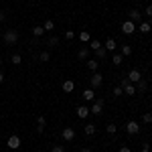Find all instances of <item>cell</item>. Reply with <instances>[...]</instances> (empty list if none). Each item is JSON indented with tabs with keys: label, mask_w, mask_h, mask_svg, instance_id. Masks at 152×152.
<instances>
[{
	"label": "cell",
	"mask_w": 152,
	"mask_h": 152,
	"mask_svg": "<svg viewBox=\"0 0 152 152\" xmlns=\"http://www.w3.org/2000/svg\"><path fill=\"white\" fill-rule=\"evenodd\" d=\"M18 41V31L16 28H8L6 33H4V43L6 45H14Z\"/></svg>",
	"instance_id": "1"
},
{
	"label": "cell",
	"mask_w": 152,
	"mask_h": 152,
	"mask_svg": "<svg viewBox=\"0 0 152 152\" xmlns=\"http://www.w3.org/2000/svg\"><path fill=\"white\" fill-rule=\"evenodd\" d=\"M102 83H104V75H102L99 71H95L94 75H91V79H89V87H91V89H99Z\"/></svg>",
	"instance_id": "2"
},
{
	"label": "cell",
	"mask_w": 152,
	"mask_h": 152,
	"mask_svg": "<svg viewBox=\"0 0 152 152\" xmlns=\"http://www.w3.org/2000/svg\"><path fill=\"white\" fill-rule=\"evenodd\" d=\"M120 87L124 89V94H126V95H136V85H134V83H130L128 77H124V79H122Z\"/></svg>",
	"instance_id": "3"
},
{
	"label": "cell",
	"mask_w": 152,
	"mask_h": 152,
	"mask_svg": "<svg viewBox=\"0 0 152 152\" xmlns=\"http://www.w3.org/2000/svg\"><path fill=\"white\" fill-rule=\"evenodd\" d=\"M102 112H104V99L99 97V99H95L94 105L89 107V114H94V116H102Z\"/></svg>",
	"instance_id": "4"
},
{
	"label": "cell",
	"mask_w": 152,
	"mask_h": 152,
	"mask_svg": "<svg viewBox=\"0 0 152 152\" xmlns=\"http://www.w3.org/2000/svg\"><path fill=\"white\" fill-rule=\"evenodd\" d=\"M126 132H128L130 136H136V134L140 132V124H138V122H134V120H130L128 124H126Z\"/></svg>",
	"instance_id": "5"
},
{
	"label": "cell",
	"mask_w": 152,
	"mask_h": 152,
	"mask_svg": "<svg viewBox=\"0 0 152 152\" xmlns=\"http://www.w3.org/2000/svg\"><path fill=\"white\" fill-rule=\"evenodd\" d=\"M6 146H8L10 150H16V148H20V138H18L16 134L8 136V140H6Z\"/></svg>",
	"instance_id": "6"
},
{
	"label": "cell",
	"mask_w": 152,
	"mask_h": 152,
	"mask_svg": "<svg viewBox=\"0 0 152 152\" xmlns=\"http://www.w3.org/2000/svg\"><path fill=\"white\" fill-rule=\"evenodd\" d=\"M122 33H124V35H134V33H136V24L132 23V20L122 23Z\"/></svg>",
	"instance_id": "7"
},
{
	"label": "cell",
	"mask_w": 152,
	"mask_h": 152,
	"mask_svg": "<svg viewBox=\"0 0 152 152\" xmlns=\"http://www.w3.org/2000/svg\"><path fill=\"white\" fill-rule=\"evenodd\" d=\"M61 136H63V140H65V142L75 140V130L67 126V128H63V132H61Z\"/></svg>",
	"instance_id": "8"
},
{
	"label": "cell",
	"mask_w": 152,
	"mask_h": 152,
	"mask_svg": "<svg viewBox=\"0 0 152 152\" xmlns=\"http://www.w3.org/2000/svg\"><path fill=\"white\" fill-rule=\"evenodd\" d=\"M136 31H140L142 35H148V33L152 31V24H150V23H146V20H142V23L136 24Z\"/></svg>",
	"instance_id": "9"
},
{
	"label": "cell",
	"mask_w": 152,
	"mask_h": 152,
	"mask_svg": "<svg viewBox=\"0 0 152 152\" xmlns=\"http://www.w3.org/2000/svg\"><path fill=\"white\" fill-rule=\"evenodd\" d=\"M140 79H142V73H140L138 69H132V71L128 73V81H130V83H138Z\"/></svg>",
	"instance_id": "10"
},
{
	"label": "cell",
	"mask_w": 152,
	"mask_h": 152,
	"mask_svg": "<svg viewBox=\"0 0 152 152\" xmlns=\"http://www.w3.org/2000/svg\"><path fill=\"white\" fill-rule=\"evenodd\" d=\"M128 20H132L134 24L142 23V12H140V10H136V8H134V10H130V18H128Z\"/></svg>",
	"instance_id": "11"
},
{
	"label": "cell",
	"mask_w": 152,
	"mask_h": 152,
	"mask_svg": "<svg viewBox=\"0 0 152 152\" xmlns=\"http://www.w3.org/2000/svg\"><path fill=\"white\" fill-rule=\"evenodd\" d=\"M104 47H105V51H107V53H110V51L114 53V51H116V49H118V43H116V41H114V39H107V41H105V43H104Z\"/></svg>",
	"instance_id": "12"
},
{
	"label": "cell",
	"mask_w": 152,
	"mask_h": 152,
	"mask_svg": "<svg viewBox=\"0 0 152 152\" xmlns=\"http://www.w3.org/2000/svg\"><path fill=\"white\" fill-rule=\"evenodd\" d=\"M61 87H63V91H65V94H71V91H73V89H75V83L71 81V79H65V81H63V85H61Z\"/></svg>",
	"instance_id": "13"
},
{
	"label": "cell",
	"mask_w": 152,
	"mask_h": 152,
	"mask_svg": "<svg viewBox=\"0 0 152 152\" xmlns=\"http://www.w3.org/2000/svg\"><path fill=\"white\" fill-rule=\"evenodd\" d=\"M87 116H89V107H87V105H79V107H77V118L85 120Z\"/></svg>",
	"instance_id": "14"
},
{
	"label": "cell",
	"mask_w": 152,
	"mask_h": 152,
	"mask_svg": "<svg viewBox=\"0 0 152 152\" xmlns=\"http://www.w3.org/2000/svg\"><path fill=\"white\" fill-rule=\"evenodd\" d=\"M45 126H47V118H45V116H39V118H37V132H43Z\"/></svg>",
	"instance_id": "15"
},
{
	"label": "cell",
	"mask_w": 152,
	"mask_h": 152,
	"mask_svg": "<svg viewBox=\"0 0 152 152\" xmlns=\"http://www.w3.org/2000/svg\"><path fill=\"white\" fill-rule=\"evenodd\" d=\"M83 99H87V102H94V99H95V89L87 87V89L83 91Z\"/></svg>",
	"instance_id": "16"
},
{
	"label": "cell",
	"mask_w": 152,
	"mask_h": 152,
	"mask_svg": "<svg viewBox=\"0 0 152 152\" xmlns=\"http://www.w3.org/2000/svg\"><path fill=\"white\" fill-rule=\"evenodd\" d=\"M83 132H85V136H94L95 134V124L94 122H87L85 128H83Z\"/></svg>",
	"instance_id": "17"
},
{
	"label": "cell",
	"mask_w": 152,
	"mask_h": 152,
	"mask_svg": "<svg viewBox=\"0 0 152 152\" xmlns=\"http://www.w3.org/2000/svg\"><path fill=\"white\" fill-rule=\"evenodd\" d=\"M43 35H45V28H43V24H39V26H33V37H35V39H41Z\"/></svg>",
	"instance_id": "18"
},
{
	"label": "cell",
	"mask_w": 152,
	"mask_h": 152,
	"mask_svg": "<svg viewBox=\"0 0 152 152\" xmlns=\"http://www.w3.org/2000/svg\"><path fill=\"white\" fill-rule=\"evenodd\" d=\"M97 67H99V61H97V59H87V69L89 71H97Z\"/></svg>",
	"instance_id": "19"
},
{
	"label": "cell",
	"mask_w": 152,
	"mask_h": 152,
	"mask_svg": "<svg viewBox=\"0 0 152 152\" xmlns=\"http://www.w3.org/2000/svg\"><path fill=\"white\" fill-rule=\"evenodd\" d=\"M87 45H89V51H97V49L102 47V45H104V43H99V41H97V39H91V41H89V43H87Z\"/></svg>",
	"instance_id": "20"
},
{
	"label": "cell",
	"mask_w": 152,
	"mask_h": 152,
	"mask_svg": "<svg viewBox=\"0 0 152 152\" xmlns=\"http://www.w3.org/2000/svg\"><path fill=\"white\" fill-rule=\"evenodd\" d=\"M105 57H107V51H105V47L102 45V47L95 51V59H105Z\"/></svg>",
	"instance_id": "21"
},
{
	"label": "cell",
	"mask_w": 152,
	"mask_h": 152,
	"mask_svg": "<svg viewBox=\"0 0 152 152\" xmlns=\"http://www.w3.org/2000/svg\"><path fill=\"white\" fill-rule=\"evenodd\" d=\"M77 57L79 59H89V47H81L79 53H77Z\"/></svg>",
	"instance_id": "22"
},
{
	"label": "cell",
	"mask_w": 152,
	"mask_h": 152,
	"mask_svg": "<svg viewBox=\"0 0 152 152\" xmlns=\"http://www.w3.org/2000/svg\"><path fill=\"white\" fill-rule=\"evenodd\" d=\"M43 28H45V33H51V31L55 28V23H53L51 18H47V20H45V24H43Z\"/></svg>",
	"instance_id": "23"
},
{
	"label": "cell",
	"mask_w": 152,
	"mask_h": 152,
	"mask_svg": "<svg viewBox=\"0 0 152 152\" xmlns=\"http://www.w3.org/2000/svg\"><path fill=\"white\" fill-rule=\"evenodd\" d=\"M79 41H81V43H89V41H91V35H89L87 31H81V33H79Z\"/></svg>",
	"instance_id": "24"
},
{
	"label": "cell",
	"mask_w": 152,
	"mask_h": 152,
	"mask_svg": "<svg viewBox=\"0 0 152 152\" xmlns=\"http://www.w3.org/2000/svg\"><path fill=\"white\" fill-rule=\"evenodd\" d=\"M122 57H130L132 55V47L130 45H122V53H120Z\"/></svg>",
	"instance_id": "25"
},
{
	"label": "cell",
	"mask_w": 152,
	"mask_h": 152,
	"mask_svg": "<svg viewBox=\"0 0 152 152\" xmlns=\"http://www.w3.org/2000/svg\"><path fill=\"white\" fill-rule=\"evenodd\" d=\"M146 85H148L146 79H140V81L136 83V91H144V89H146Z\"/></svg>",
	"instance_id": "26"
},
{
	"label": "cell",
	"mask_w": 152,
	"mask_h": 152,
	"mask_svg": "<svg viewBox=\"0 0 152 152\" xmlns=\"http://www.w3.org/2000/svg\"><path fill=\"white\" fill-rule=\"evenodd\" d=\"M142 122H144V124H152V112H144Z\"/></svg>",
	"instance_id": "27"
},
{
	"label": "cell",
	"mask_w": 152,
	"mask_h": 152,
	"mask_svg": "<svg viewBox=\"0 0 152 152\" xmlns=\"http://www.w3.org/2000/svg\"><path fill=\"white\" fill-rule=\"evenodd\" d=\"M105 132H107V134H116L118 126H116V124H107V126H105Z\"/></svg>",
	"instance_id": "28"
},
{
	"label": "cell",
	"mask_w": 152,
	"mask_h": 152,
	"mask_svg": "<svg viewBox=\"0 0 152 152\" xmlns=\"http://www.w3.org/2000/svg\"><path fill=\"white\" fill-rule=\"evenodd\" d=\"M49 59H51V55H49V51H43V53L39 55V61H43V63H47Z\"/></svg>",
	"instance_id": "29"
},
{
	"label": "cell",
	"mask_w": 152,
	"mask_h": 152,
	"mask_svg": "<svg viewBox=\"0 0 152 152\" xmlns=\"http://www.w3.org/2000/svg\"><path fill=\"white\" fill-rule=\"evenodd\" d=\"M112 61H114V65H122V61H124V57H122L120 53H114V59H112Z\"/></svg>",
	"instance_id": "30"
},
{
	"label": "cell",
	"mask_w": 152,
	"mask_h": 152,
	"mask_svg": "<svg viewBox=\"0 0 152 152\" xmlns=\"http://www.w3.org/2000/svg\"><path fill=\"white\" fill-rule=\"evenodd\" d=\"M10 61L14 63V65H20V63H23V57H20V55L16 53V55H12V59H10Z\"/></svg>",
	"instance_id": "31"
},
{
	"label": "cell",
	"mask_w": 152,
	"mask_h": 152,
	"mask_svg": "<svg viewBox=\"0 0 152 152\" xmlns=\"http://www.w3.org/2000/svg\"><path fill=\"white\" fill-rule=\"evenodd\" d=\"M65 39H67V41H73V39H75V33H73L71 28H67V31H65Z\"/></svg>",
	"instance_id": "32"
},
{
	"label": "cell",
	"mask_w": 152,
	"mask_h": 152,
	"mask_svg": "<svg viewBox=\"0 0 152 152\" xmlns=\"http://www.w3.org/2000/svg\"><path fill=\"white\" fill-rule=\"evenodd\" d=\"M57 43H59L57 37H51V39H49V47H57Z\"/></svg>",
	"instance_id": "33"
},
{
	"label": "cell",
	"mask_w": 152,
	"mask_h": 152,
	"mask_svg": "<svg viewBox=\"0 0 152 152\" xmlns=\"http://www.w3.org/2000/svg\"><path fill=\"white\" fill-rule=\"evenodd\" d=\"M114 95H116V97H120V95H124V89H122L120 85H118V87H114Z\"/></svg>",
	"instance_id": "34"
},
{
	"label": "cell",
	"mask_w": 152,
	"mask_h": 152,
	"mask_svg": "<svg viewBox=\"0 0 152 152\" xmlns=\"http://www.w3.org/2000/svg\"><path fill=\"white\" fill-rule=\"evenodd\" d=\"M51 152H65V148H63L61 144H55V146L51 148Z\"/></svg>",
	"instance_id": "35"
},
{
	"label": "cell",
	"mask_w": 152,
	"mask_h": 152,
	"mask_svg": "<svg viewBox=\"0 0 152 152\" xmlns=\"http://www.w3.org/2000/svg\"><path fill=\"white\" fill-rule=\"evenodd\" d=\"M144 14H146L148 18H152V4H148V6H146V10H144Z\"/></svg>",
	"instance_id": "36"
},
{
	"label": "cell",
	"mask_w": 152,
	"mask_h": 152,
	"mask_svg": "<svg viewBox=\"0 0 152 152\" xmlns=\"http://www.w3.org/2000/svg\"><path fill=\"white\" fill-rule=\"evenodd\" d=\"M120 152H132V150H130V146H122V148H120Z\"/></svg>",
	"instance_id": "37"
},
{
	"label": "cell",
	"mask_w": 152,
	"mask_h": 152,
	"mask_svg": "<svg viewBox=\"0 0 152 152\" xmlns=\"http://www.w3.org/2000/svg\"><path fill=\"white\" fill-rule=\"evenodd\" d=\"M4 18H6V14H4V10H0V23H2Z\"/></svg>",
	"instance_id": "38"
},
{
	"label": "cell",
	"mask_w": 152,
	"mask_h": 152,
	"mask_svg": "<svg viewBox=\"0 0 152 152\" xmlns=\"http://www.w3.org/2000/svg\"><path fill=\"white\" fill-rule=\"evenodd\" d=\"M4 81V73H2V71H0V83Z\"/></svg>",
	"instance_id": "39"
},
{
	"label": "cell",
	"mask_w": 152,
	"mask_h": 152,
	"mask_svg": "<svg viewBox=\"0 0 152 152\" xmlns=\"http://www.w3.org/2000/svg\"><path fill=\"white\" fill-rule=\"evenodd\" d=\"M79 152H91V150H89V148H81Z\"/></svg>",
	"instance_id": "40"
},
{
	"label": "cell",
	"mask_w": 152,
	"mask_h": 152,
	"mask_svg": "<svg viewBox=\"0 0 152 152\" xmlns=\"http://www.w3.org/2000/svg\"><path fill=\"white\" fill-rule=\"evenodd\" d=\"M140 152H150V150H144V148H142V150H140Z\"/></svg>",
	"instance_id": "41"
},
{
	"label": "cell",
	"mask_w": 152,
	"mask_h": 152,
	"mask_svg": "<svg viewBox=\"0 0 152 152\" xmlns=\"http://www.w3.org/2000/svg\"><path fill=\"white\" fill-rule=\"evenodd\" d=\"M37 152H45V150H37Z\"/></svg>",
	"instance_id": "42"
},
{
	"label": "cell",
	"mask_w": 152,
	"mask_h": 152,
	"mask_svg": "<svg viewBox=\"0 0 152 152\" xmlns=\"http://www.w3.org/2000/svg\"><path fill=\"white\" fill-rule=\"evenodd\" d=\"M150 94H152V91H150Z\"/></svg>",
	"instance_id": "43"
}]
</instances>
